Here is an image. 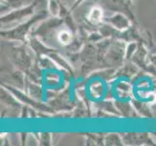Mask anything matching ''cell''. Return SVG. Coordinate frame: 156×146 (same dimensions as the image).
Listing matches in <instances>:
<instances>
[{
  "instance_id": "obj_1",
  "label": "cell",
  "mask_w": 156,
  "mask_h": 146,
  "mask_svg": "<svg viewBox=\"0 0 156 146\" xmlns=\"http://www.w3.org/2000/svg\"><path fill=\"white\" fill-rule=\"evenodd\" d=\"M87 19L90 23H92V24L100 23V21L103 20V11H102L100 7H97V6L91 8L88 12Z\"/></svg>"
},
{
  "instance_id": "obj_2",
  "label": "cell",
  "mask_w": 156,
  "mask_h": 146,
  "mask_svg": "<svg viewBox=\"0 0 156 146\" xmlns=\"http://www.w3.org/2000/svg\"><path fill=\"white\" fill-rule=\"evenodd\" d=\"M57 39L59 41V43L62 45H69L70 43L72 42V34L71 32L69 30H66V29H63L61 31L58 32L57 34Z\"/></svg>"
}]
</instances>
